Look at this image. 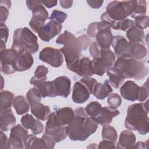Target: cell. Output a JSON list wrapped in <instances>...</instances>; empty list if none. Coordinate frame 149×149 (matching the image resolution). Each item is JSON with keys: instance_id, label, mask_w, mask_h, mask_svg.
Returning a JSON list of instances; mask_svg holds the SVG:
<instances>
[{"instance_id": "cell-54", "label": "cell", "mask_w": 149, "mask_h": 149, "mask_svg": "<svg viewBox=\"0 0 149 149\" xmlns=\"http://www.w3.org/2000/svg\"><path fill=\"white\" fill-rule=\"evenodd\" d=\"M103 1H93V0H87V3L88 5L93 9H98L102 5Z\"/></svg>"}, {"instance_id": "cell-22", "label": "cell", "mask_w": 149, "mask_h": 149, "mask_svg": "<svg viewBox=\"0 0 149 149\" xmlns=\"http://www.w3.org/2000/svg\"><path fill=\"white\" fill-rule=\"evenodd\" d=\"M32 114L38 119L45 121L47 120L51 113V110L48 106L44 105L39 101L30 100L28 101Z\"/></svg>"}, {"instance_id": "cell-8", "label": "cell", "mask_w": 149, "mask_h": 149, "mask_svg": "<svg viewBox=\"0 0 149 149\" xmlns=\"http://www.w3.org/2000/svg\"><path fill=\"white\" fill-rule=\"evenodd\" d=\"M74 115V111L70 107H63L49 115L45 124V127L65 126L68 125L73 119Z\"/></svg>"}, {"instance_id": "cell-56", "label": "cell", "mask_w": 149, "mask_h": 149, "mask_svg": "<svg viewBox=\"0 0 149 149\" xmlns=\"http://www.w3.org/2000/svg\"><path fill=\"white\" fill-rule=\"evenodd\" d=\"M73 1H69V0H61L59 1L60 5L65 8V9H68L72 7L73 5Z\"/></svg>"}, {"instance_id": "cell-7", "label": "cell", "mask_w": 149, "mask_h": 149, "mask_svg": "<svg viewBox=\"0 0 149 149\" xmlns=\"http://www.w3.org/2000/svg\"><path fill=\"white\" fill-rule=\"evenodd\" d=\"M115 55L109 48L101 49L100 57L91 61L94 74L102 76L115 62Z\"/></svg>"}, {"instance_id": "cell-5", "label": "cell", "mask_w": 149, "mask_h": 149, "mask_svg": "<svg viewBox=\"0 0 149 149\" xmlns=\"http://www.w3.org/2000/svg\"><path fill=\"white\" fill-rule=\"evenodd\" d=\"M56 43L64 45L59 50L65 56L67 67L76 62L82 56L83 49L81 44L77 38L71 32L65 30L58 37Z\"/></svg>"}, {"instance_id": "cell-27", "label": "cell", "mask_w": 149, "mask_h": 149, "mask_svg": "<svg viewBox=\"0 0 149 149\" xmlns=\"http://www.w3.org/2000/svg\"><path fill=\"white\" fill-rule=\"evenodd\" d=\"M129 54L134 59L140 60L147 56V51L143 41L129 42Z\"/></svg>"}, {"instance_id": "cell-26", "label": "cell", "mask_w": 149, "mask_h": 149, "mask_svg": "<svg viewBox=\"0 0 149 149\" xmlns=\"http://www.w3.org/2000/svg\"><path fill=\"white\" fill-rule=\"evenodd\" d=\"M30 83L39 89L42 98L55 97L52 81L30 80Z\"/></svg>"}, {"instance_id": "cell-24", "label": "cell", "mask_w": 149, "mask_h": 149, "mask_svg": "<svg viewBox=\"0 0 149 149\" xmlns=\"http://www.w3.org/2000/svg\"><path fill=\"white\" fill-rule=\"evenodd\" d=\"M16 118L10 108L0 112L1 131L7 132L16 124Z\"/></svg>"}, {"instance_id": "cell-19", "label": "cell", "mask_w": 149, "mask_h": 149, "mask_svg": "<svg viewBox=\"0 0 149 149\" xmlns=\"http://www.w3.org/2000/svg\"><path fill=\"white\" fill-rule=\"evenodd\" d=\"M21 123L26 129H31L33 134L37 135L44 130V125L38 119H35L30 114H26L20 119Z\"/></svg>"}, {"instance_id": "cell-11", "label": "cell", "mask_w": 149, "mask_h": 149, "mask_svg": "<svg viewBox=\"0 0 149 149\" xmlns=\"http://www.w3.org/2000/svg\"><path fill=\"white\" fill-rule=\"evenodd\" d=\"M28 136V131L20 124L14 126L10 130L9 138L11 148H25L26 141Z\"/></svg>"}, {"instance_id": "cell-36", "label": "cell", "mask_w": 149, "mask_h": 149, "mask_svg": "<svg viewBox=\"0 0 149 149\" xmlns=\"http://www.w3.org/2000/svg\"><path fill=\"white\" fill-rule=\"evenodd\" d=\"M147 9V3L146 1H136L131 17L135 19L137 17L145 16Z\"/></svg>"}, {"instance_id": "cell-51", "label": "cell", "mask_w": 149, "mask_h": 149, "mask_svg": "<svg viewBox=\"0 0 149 149\" xmlns=\"http://www.w3.org/2000/svg\"><path fill=\"white\" fill-rule=\"evenodd\" d=\"M78 40L79 41L81 46L82 47L83 50H86L88 47V45L90 44V42H91V40L89 39V38L87 37V35H83L77 38Z\"/></svg>"}, {"instance_id": "cell-55", "label": "cell", "mask_w": 149, "mask_h": 149, "mask_svg": "<svg viewBox=\"0 0 149 149\" xmlns=\"http://www.w3.org/2000/svg\"><path fill=\"white\" fill-rule=\"evenodd\" d=\"M27 7L29 9V10H32V9L37 5L41 3V1H26V2Z\"/></svg>"}, {"instance_id": "cell-17", "label": "cell", "mask_w": 149, "mask_h": 149, "mask_svg": "<svg viewBox=\"0 0 149 149\" xmlns=\"http://www.w3.org/2000/svg\"><path fill=\"white\" fill-rule=\"evenodd\" d=\"M95 38L97 43L101 48H109L113 39V35L111 33V27L101 22V26L97 33Z\"/></svg>"}, {"instance_id": "cell-38", "label": "cell", "mask_w": 149, "mask_h": 149, "mask_svg": "<svg viewBox=\"0 0 149 149\" xmlns=\"http://www.w3.org/2000/svg\"><path fill=\"white\" fill-rule=\"evenodd\" d=\"M48 73V69L44 65L38 66L34 72V76H33L30 81H45L47 74Z\"/></svg>"}, {"instance_id": "cell-1", "label": "cell", "mask_w": 149, "mask_h": 149, "mask_svg": "<svg viewBox=\"0 0 149 149\" xmlns=\"http://www.w3.org/2000/svg\"><path fill=\"white\" fill-rule=\"evenodd\" d=\"M72 121L66 126V134L72 141H85L94 133L98 123L87 114L85 108L79 107Z\"/></svg>"}, {"instance_id": "cell-35", "label": "cell", "mask_w": 149, "mask_h": 149, "mask_svg": "<svg viewBox=\"0 0 149 149\" xmlns=\"http://www.w3.org/2000/svg\"><path fill=\"white\" fill-rule=\"evenodd\" d=\"M101 135L102 139L103 140H110L114 143H116L118 139V134L116 130L113 127L109 125V124L103 125Z\"/></svg>"}, {"instance_id": "cell-12", "label": "cell", "mask_w": 149, "mask_h": 149, "mask_svg": "<svg viewBox=\"0 0 149 149\" xmlns=\"http://www.w3.org/2000/svg\"><path fill=\"white\" fill-rule=\"evenodd\" d=\"M17 54L13 49H4L1 51V71L6 74H10L16 72L14 69L15 62Z\"/></svg>"}, {"instance_id": "cell-46", "label": "cell", "mask_w": 149, "mask_h": 149, "mask_svg": "<svg viewBox=\"0 0 149 149\" xmlns=\"http://www.w3.org/2000/svg\"><path fill=\"white\" fill-rule=\"evenodd\" d=\"M149 19L148 16H143L140 17H137L134 19V25L137 27L141 29H147Z\"/></svg>"}, {"instance_id": "cell-13", "label": "cell", "mask_w": 149, "mask_h": 149, "mask_svg": "<svg viewBox=\"0 0 149 149\" xmlns=\"http://www.w3.org/2000/svg\"><path fill=\"white\" fill-rule=\"evenodd\" d=\"M69 70L82 77L93 75L91 61L87 57L81 56L78 61L67 67Z\"/></svg>"}, {"instance_id": "cell-14", "label": "cell", "mask_w": 149, "mask_h": 149, "mask_svg": "<svg viewBox=\"0 0 149 149\" xmlns=\"http://www.w3.org/2000/svg\"><path fill=\"white\" fill-rule=\"evenodd\" d=\"M62 28V26L61 23L55 20H50L45 24L44 26L38 32V35L41 40L49 42L61 32Z\"/></svg>"}, {"instance_id": "cell-43", "label": "cell", "mask_w": 149, "mask_h": 149, "mask_svg": "<svg viewBox=\"0 0 149 149\" xmlns=\"http://www.w3.org/2000/svg\"><path fill=\"white\" fill-rule=\"evenodd\" d=\"M68 15L65 12L58 10H54L49 19L50 20H55L59 23H62L67 18Z\"/></svg>"}, {"instance_id": "cell-52", "label": "cell", "mask_w": 149, "mask_h": 149, "mask_svg": "<svg viewBox=\"0 0 149 149\" xmlns=\"http://www.w3.org/2000/svg\"><path fill=\"white\" fill-rule=\"evenodd\" d=\"M115 143L112 142V141L108 140H103L100 141L98 145V148L103 149V148H115Z\"/></svg>"}, {"instance_id": "cell-18", "label": "cell", "mask_w": 149, "mask_h": 149, "mask_svg": "<svg viewBox=\"0 0 149 149\" xmlns=\"http://www.w3.org/2000/svg\"><path fill=\"white\" fill-rule=\"evenodd\" d=\"M90 91L87 87L80 81L76 82L73 86L72 100L76 104H83L90 97Z\"/></svg>"}, {"instance_id": "cell-39", "label": "cell", "mask_w": 149, "mask_h": 149, "mask_svg": "<svg viewBox=\"0 0 149 149\" xmlns=\"http://www.w3.org/2000/svg\"><path fill=\"white\" fill-rule=\"evenodd\" d=\"M11 6L10 1H0V12H1V23H4L9 15V9Z\"/></svg>"}, {"instance_id": "cell-34", "label": "cell", "mask_w": 149, "mask_h": 149, "mask_svg": "<svg viewBox=\"0 0 149 149\" xmlns=\"http://www.w3.org/2000/svg\"><path fill=\"white\" fill-rule=\"evenodd\" d=\"M25 148H47L46 144L42 138H38L35 134H29L26 139Z\"/></svg>"}, {"instance_id": "cell-40", "label": "cell", "mask_w": 149, "mask_h": 149, "mask_svg": "<svg viewBox=\"0 0 149 149\" xmlns=\"http://www.w3.org/2000/svg\"><path fill=\"white\" fill-rule=\"evenodd\" d=\"M107 102L110 107L117 109L122 104V98L116 93H111L108 97Z\"/></svg>"}, {"instance_id": "cell-33", "label": "cell", "mask_w": 149, "mask_h": 149, "mask_svg": "<svg viewBox=\"0 0 149 149\" xmlns=\"http://www.w3.org/2000/svg\"><path fill=\"white\" fill-rule=\"evenodd\" d=\"M14 100V94L9 91L5 90L0 94V112L10 108Z\"/></svg>"}, {"instance_id": "cell-10", "label": "cell", "mask_w": 149, "mask_h": 149, "mask_svg": "<svg viewBox=\"0 0 149 149\" xmlns=\"http://www.w3.org/2000/svg\"><path fill=\"white\" fill-rule=\"evenodd\" d=\"M39 59L54 68L61 66L64 61L61 51L50 47H45L40 51Z\"/></svg>"}, {"instance_id": "cell-3", "label": "cell", "mask_w": 149, "mask_h": 149, "mask_svg": "<svg viewBox=\"0 0 149 149\" xmlns=\"http://www.w3.org/2000/svg\"><path fill=\"white\" fill-rule=\"evenodd\" d=\"M113 66L119 70L124 79L142 80L148 73V69L146 64L134 59L129 53L118 58Z\"/></svg>"}, {"instance_id": "cell-49", "label": "cell", "mask_w": 149, "mask_h": 149, "mask_svg": "<svg viewBox=\"0 0 149 149\" xmlns=\"http://www.w3.org/2000/svg\"><path fill=\"white\" fill-rule=\"evenodd\" d=\"M0 31H1V42L5 44L8 38L9 29L5 24L1 23Z\"/></svg>"}, {"instance_id": "cell-42", "label": "cell", "mask_w": 149, "mask_h": 149, "mask_svg": "<svg viewBox=\"0 0 149 149\" xmlns=\"http://www.w3.org/2000/svg\"><path fill=\"white\" fill-rule=\"evenodd\" d=\"M134 25V21L127 18L119 20L117 22L115 30H120L126 31L129 28Z\"/></svg>"}, {"instance_id": "cell-50", "label": "cell", "mask_w": 149, "mask_h": 149, "mask_svg": "<svg viewBox=\"0 0 149 149\" xmlns=\"http://www.w3.org/2000/svg\"><path fill=\"white\" fill-rule=\"evenodd\" d=\"M42 138L45 142L47 148L51 149L54 148L56 141H55L54 139L52 137L44 133L42 136Z\"/></svg>"}, {"instance_id": "cell-20", "label": "cell", "mask_w": 149, "mask_h": 149, "mask_svg": "<svg viewBox=\"0 0 149 149\" xmlns=\"http://www.w3.org/2000/svg\"><path fill=\"white\" fill-rule=\"evenodd\" d=\"M119 114V111L117 109L111 108L110 107H102V109L98 115L93 119L98 124L103 126L111 123L113 118L118 116Z\"/></svg>"}, {"instance_id": "cell-9", "label": "cell", "mask_w": 149, "mask_h": 149, "mask_svg": "<svg viewBox=\"0 0 149 149\" xmlns=\"http://www.w3.org/2000/svg\"><path fill=\"white\" fill-rule=\"evenodd\" d=\"M42 4L41 2L31 10L32 17L29 22V26L33 31L36 33H38L44 26L45 22L48 18V12Z\"/></svg>"}, {"instance_id": "cell-23", "label": "cell", "mask_w": 149, "mask_h": 149, "mask_svg": "<svg viewBox=\"0 0 149 149\" xmlns=\"http://www.w3.org/2000/svg\"><path fill=\"white\" fill-rule=\"evenodd\" d=\"M111 45L114 49V54L118 58L129 53V42L122 36H113Z\"/></svg>"}, {"instance_id": "cell-47", "label": "cell", "mask_w": 149, "mask_h": 149, "mask_svg": "<svg viewBox=\"0 0 149 149\" xmlns=\"http://www.w3.org/2000/svg\"><path fill=\"white\" fill-rule=\"evenodd\" d=\"M101 49L97 42H93L91 44L89 47V52L93 59H97L100 57Z\"/></svg>"}, {"instance_id": "cell-30", "label": "cell", "mask_w": 149, "mask_h": 149, "mask_svg": "<svg viewBox=\"0 0 149 149\" xmlns=\"http://www.w3.org/2000/svg\"><path fill=\"white\" fill-rule=\"evenodd\" d=\"M13 107L19 115H23L29 112L30 109V104L27 99L23 95L16 96L13 100Z\"/></svg>"}, {"instance_id": "cell-37", "label": "cell", "mask_w": 149, "mask_h": 149, "mask_svg": "<svg viewBox=\"0 0 149 149\" xmlns=\"http://www.w3.org/2000/svg\"><path fill=\"white\" fill-rule=\"evenodd\" d=\"M101 104L98 101H92L90 102L85 108L87 114L92 118L97 116L102 109Z\"/></svg>"}, {"instance_id": "cell-15", "label": "cell", "mask_w": 149, "mask_h": 149, "mask_svg": "<svg viewBox=\"0 0 149 149\" xmlns=\"http://www.w3.org/2000/svg\"><path fill=\"white\" fill-rule=\"evenodd\" d=\"M119 91L122 98L128 101H135L139 98L140 87L134 81L128 80L123 84Z\"/></svg>"}, {"instance_id": "cell-58", "label": "cell", "mask_w": 149, "mask_h": 149, "mask_svg": "<svg viewBox=\"0 0 149 149\" xmlns=\"http://www.w3.org/2000/svg\"><path fill=\"white\" fill-rule=\"evenodd\" d=\"M147 142H142V141H138L136 144H135L132 148H147Z\"/></svg>"}, {"instance_id": "cell-21", "label": "cell", "mask_w": 149, "mask_h": 149, "mask_svg": "<svg viewBox=\"0 0 149 149\" xmlns=\"http://www.w3.org/2000/svg\"><path fill=\"white\" fill-rule=\"evenodd\" d=\"M34 59L32 54L29 52H23L17 54L14 65L16 72H23L29 70L33 65Z\"/></svg>"}, {"instance_id": "cell-25", "label": "cell", "mask_w": 149, "mask_h": 149, "mask_svg": "<svg viewBox=\"0 0 149 149\" xmlns=\"http://www.w3.org/2000/svg\"><path fill=\"white\" fill-rule=\"evenodd\" d=\"M136 143V136L130 130H123L119 136L116 148L119 149L132 148Z\"/></svg>"}, {"instance_id": "cell-16", "label": "cell", "mask_w": 149, "mask_h": 149, "mask_svg": "<svg viewBox=\"0 0 149 149\" xmlns=\"http://www.w3.org/2000/svg\"><path fill=\"white\" fill-rule=\"evenodd\" d=\"M52 81L55 97L61 96L67 98L70 93L71 81L70 79L65 76L56 77Z\"/></svg>"}, {"instance_id": "cell-6", "label": "cell", "mask_w": 149, "mask_h": 149, "mask_svg": "<svg viewBox=\"0 0 149 149\" xmlns=\"http://www.w3.org/2000/svg\"><path fill=\"white\" fill-rule=\"evenodd\" d=\"M135 2L136 1H113L108 3L105 12L110 19L119 21L132 15Z\"/></svg>"}, {"instance_id": "cell-28", "label": "cell", "mask_w": 149, "mask_h": 149, "mask_svg": "<svg viewBox=\"0 0 149 149\" xmlns=\"http://www.w3.org/2000/svg\"><path fill=\"white\" fill-rule=\"evenodd\" d=\"M113 91L111 85L108 80H106L102 84L101 83H97L94 87L93 94L97 99L104 100Z\"/></svg>"}, {"instance_id": "cell-41", "label": "cell", "mask_w": 149, "mask_h": 149, "mask_svg": "<svg viewBox=\"0 0 149 149\" xmlns=\"http://www.w3.org/2000/svg\"><path fill=\"white\" fill-rule=\"evenodd\" d=\"M26 98L28 101L34 100L40 102L42 97L39 89L37 87L34 86L27 91L26 94Z\"/></svg>"}, {"instance_id": "cell-57", "label": "cell", "mask_w": 149, "mask_h": 149, "mask_svg": "<svg viewBox=\"0 0 149 149\" xmlns=\"http://www.w3.org/2000/svg\"><path fill=\"white\" fill-rule=\"evenodd\" d=\"M42 3L48 8H51L55 6L56 5L58 1L56 0H45V1H41Z\"/></svg>"}, {"instance_id": "cell-32", "label": "cell", "mask_w": 149, "mask_h": 149, "mask_svg": "<svg viewBox=\"0 0 149 149\" xmlns=\"http://www.w3.org/2000/svg\"><path fill=\"white\" fill-rule=\"evenodd\" d=\"M126 37L129 40V42H141L145 37L143 29L133 25L126 31Z\"/></svg>"}, {"instance_id": "cell-48", "label": "cell", "mask_w": 149, "mask_h": 149, "mask_svg": "<svg viewBox=\"0 0 149 149\" xmlns=\"http://www.w3.org/2000/svg\"><path fill=\"white\" fill-rule=\"evenodd\" d=\"M11 148V145L9 139H8L6 134L1 131L0 134V149H9Z\"/></svg>"}, {"instance_id": "cell-2", "label": "cell", "mask_w": 149, "mask_h": 149, "mask_svg": "<svg viewBox=\"0 0 149 149\" xmlns=\"http://www.w3.org/2000/svg\"><path fill=\"white\" fill-rule=\"evenodd\" d=\"M148 101L145 103H136L129 106L125 120V127L130 130H137L144 135L149 131L148 118Z\"/></svg>"}, {"instance_id": "cell-53", "label": "cell", "mask_w": 149, "mask_h": 149, "mask_svg": "<svg viewBox=\"0 0 149 149\" xmlns=\"http://www.w3.org/2000/svg\"><path fill=\"white\" fill-rule=\"evenodd\" d=\"M148 96V87L147 86H145L143 85V86H140V97L138 100L140 102H143L147 98Z\"/></svg>"}, {"instance_id": "cell-29", "label": "cell", "mask_w": 149, "mask_h": 149, "mask_svg": "<svg viewBox=\"0 0 149 149\" xmlns=\"http://www.w3.org/2000/svg\"><path fill=\"white\" fill-rule=\"evenodd\" d=\"M106 72L109 77L108 81L109 84L115 88H118L125 79L121 73L114 66L108 69Z\"/></svg>"}, {"instance_id": "cell-4", "label": "cell", "mask_w": 149, "mask_h": 149, "mask_svg": "<svg viewBox=\"0 0 149 149\" xmlns=\"http://www.w3.org/2000/svg\"><path fill=\"white\" fill-rule=\"evenodd\" d=\"M38 48L37 37L29 28L25 27L15 30L11 49L15 52L20 54L27 52L34 54Z\"/></svg>"}, {"instance_id": "cell-31", "label": "cell", "mask_w": 149, "mask_h": 149, "mask_svg": "<svg viewBox=\"0 0 149 149\" xmlns=\"http://www.w3.org/2000/svg\"><path fill=\"white\" fill-rule=\"evenodd\" d=\"M45 133L52 137L56 143L63 141L67 137L66 126L45 128Z\"/></svg>"}, {"instance_id": "cell-44", "label": "cell", "mask_w": 149, "mask_h": 149, "mask_svg": "<svg viewBox=\"0 0 149 149\" xmlns=\"http://www.w3.org/2000/svg\"><path fill=\"white\" fill-rule=\"evenodd\" d=\"M80 81L87 87V88L90 91V94H93L94 87L95 84L97 83V80L93 77L86 76V77H83L80 79Z\"/></svg>"}, {"instance_id": "cell-45", "label": "cell", "mask_w": 149, "mask_h": 149, "mask_svg": "<svg viewBox=\"0 0 149 149\" xmlns=\"http://www.w3.org/2000/svg\"><path fill=\"white\" fill-rule=\"evenodd\" d=\"M101 25V22H93L91 23L87 28V35L91 38H95L97 33L99 30Z\"/></svg>"}]
</instances>
